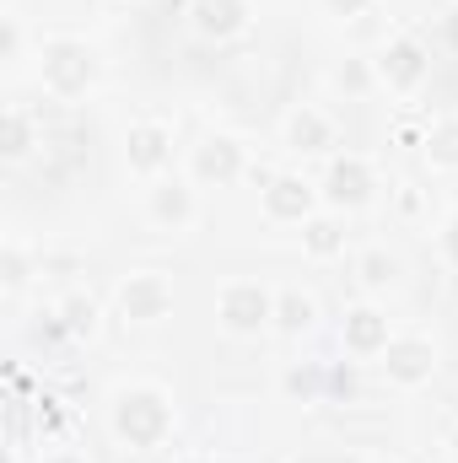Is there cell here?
<instances>
[{
	"label": "cell",
	"mask_w": 458,
	"mask_h": 463,
	"mask_svg": "<svg viewBox=\"0 0 458 463\" xmlns=\"http://www.w3.org/2000/svg\"><path fill=\"white\" fill-rule=\"evenodd\" d=\"M162 420H167V410H162L157 393H135V399H124V410H119V431H124L129 442H151V437L162 431Z\"/></svg>",
	"instance_id": "1"
},
{
	"label": "cell",
	"mask_w": 458,
	"mask_h": 463,
	"mask_svg": "<svg viewBox=\"0 0 458 463\" xmlns=\"http://www.w3.org/2000/svg\"><path fill=\"white\" fill-rule=\"evenodd\" d=\"M388 366H394L399 377H421L432 361H426V345H394L388 350Z\"/></svg>",
	"instance_id": "10"
},
{
	"label": "cell",
	"mask_w": 458,
	"mask_h": 463,
	"mask_svg": "<svg viewBox=\"0 0 458 463\" xmlns=\"http://www.w3.org/2000/svg\"><path fill=\"white\" fill-rule=\"evenodd\" d=\"M227 324L232 329H259L264 318H270V302H264V291H253V286H243V291H232L227 297Z\"/></svg>",
	"instance_id": "2"
},
{
	"label": "cell",
	"mask_w": 458,
	"mask_h": 463,
	"mask_svg": "<svg viewBox=\"0 0 458 463\" xmlns=\"http://www.w3.org/2000/svg\"><path fill=\"white\" fill-rule=\"evenodd\" d=\"M291 140H297V146H308V151H313V146H319V140H324V124H319V118L308 114V118H297V124H291Z\"/></svg>",
	"instance_id": "15"
},
{
	"label": "cell",
	"mask_w": 458,
	"mask_h": 463,
	"mask_svg": "<svg viewBox=\"0 0 458 463\" xmlns=\"http://www.w3.org/2000/svg\"><path fill=\"white\" fill-rule=\"evenodd\" d=\"M129 156H135V167H157V162H162V135H157V129L129 135Z\"/></svg>",
	"instance_id": "11"
},
{
	"label": "cell",
	"mask_w": 458,
	"mask_h": 463,
	"mask_svg": "<svg viewBox=\"0 0 458 463\" xmlns=\"http://www.w3.org/2000/svg\"><path fill=\"white\" fill-rule=\"evenodd\" d=\"M195 16H200L205 33H232V27L243 22V5H237V0H200Z\"/></svg>",
	"instance_id": "6"
},
{
	"label": "cell",
	"mask_w": 458,
	"mask_h": 463,
	"mask_svg": "<svg viewBox=\"0 0 458 463\" xmlns=\"http://www.w3.org/2000/svg\"><path fill=\"white\" fill-rule=\"evenodd\" d=\"M200 178H232L237 173V146H227V140H211L205 151H200Z\"/></svg>",
	"instance_id": "7"
},
{
	"label": "cell",
	"mask_w": 458,
	"mask_h": 463,
	"mask_svg": "<svg viewBox=\"0 0 458 463\" xmlns=\"http://www.w3.org/2000/svg\"><path fill=\"white\" fill-rule=\"evenodd\" d=\"M49 76H54L60 87H81V81H87V60H81V49L60 43V49L49 54Z\"/></svg>",
	"instance_id": "5"
},
{
	"label": "cell",
	"mask_w": 458,
	"mask_h": 463,
	"mask_svg": "<svg viewBox=\"0 0 458 463\" xmlns=\"http://www.w3.org/2000/svg\"><path fill=\"white\" fill-rule=\"evenodd\" d=\"M313 248H319V253H329V248H335V227H324V222H319V227H313Z\"/></svg>",
	"instance_id": "17"
},
{
	"label": "cell",
	"mask_w": 458,
	"mask_h": 463,
	"mask_svg": "<svg viewBox=\"0 0 458 463\" xmlns=\"http://www.w3.org/2000/svg\"><path fill=\"white\" fill-rule=\"evenodd\" d=\"M448 33H453V43H458V11H453V22H448Z\"/></svg>",
	"instance_id": "21"
},
{
	"label": "cell",
	"mask_w": 458,
	"mask_h": 463,
	"mask_svg": "<svg viewBox=\"0 0 458 463\" xmlns=\"http://www.w3.org/2000/svg\"><path fill=\"white\" fill-rule=\"evenodd\" d=\"M329 5H335V11H361L367 0H329Z\"/></svg>",
	"instance_id": "19"
},
{
	"label": "cell",
	"mask_w": 458,
	"mask_h": 463,
	"mask_svg": "<svg viewBox=\"0 0 458 463\" xmlns=\"http://www.w3.org/2000/svg\"><path fill=\"white\" fill-rule=\"evenodd\" d=\"M432 156H443V162H458V124H448V129L432 140Z\"/></svg>",
	"instance_id": "16"
},
{
	"label": "cell",
	"mask_w": 458,
	"mask_h": 463,
	"mask_svg": "<svg viewBox=\"0 0 458 463\" xmlns=\"http://www.w3.org/2000/svg\"><path fill=\"white\" fill-rule=\"evenodd\" d=\"M308 318H313V307H308L302 297H286V302H281V324H286V329H308Z\"/></svg>",
	"instance_id": "14"
},
{
	"label": "cell",
	"mask_w": 458,
	"mask_h": 463,
	"mask_svg": "<svg viewBox=\"0 0 458 463\" xmlns=\"http://www.w3.org/2000/svg\"><path fill=\"white\" fill-rule=\"evenodd\" d=\"M270 211H275V216H302V211H308V189L291 184V178L275 184V189H270Z\"/></svg>",
	"instance_id": "9"
},
{
	"label": "cell",
	"mask_w": 458,
	"mask_h": 463,
	"mask_svg": "<svg viewBox=\"0 0 458 463\" xmlns=\"http://www.w3.org/2000/svg\"><path fill=\"white\" fill-rule=\"evenodd\" d=\"M157 216H167V222H184V216H189V200H184V189H162V194H157Z\"/></svg>",
	"instance_id": "13"
},
{
	"label": "cell",
	"mask_w": 458,
	"mask_h": 463,
	"mask_svg": "<svg viewBox=\"0 0 458 463\" xmlns=\"http://www.w3.org/2000/svg\"><path fill=\"white\" fill-rule=\"evenodd\" d=\"M383 71H388L399 87H410V81L421 76V49H415V43H399V49L388 54V65H383Z\"/></svg>",
	"instance_id": "8"
},
{
	"label": "cell",
	"mask_w": 458,
	"mask_h": 463,
	"mask_svg": "<svg viewBox=\"0 0 458 463\" xmlns=\"http://www.w3.org/2000/svg\"><path fill=\"white\" fill-rule=\"evenodd\" d=\"M124 307H129V318H157V313L167 307V291H162L157 280H135V286L124 291Z\"/></svg>",
	"instance_id": "4"
},
{
	"label": "cell",
	"mask_w": 458,
	"mask_h": 463,
	"mask_svg": "<svg viewBox=\"0 0 458 463\" xmlns=\"http://www.w3.org/2000/svg\"><path fill=\"white\" fill-rule=\"evenodd\" d=\"M329 194H335L340 205L367 200V167H361V162H335V173H329Z\"/></svg>",
	"instance_id": "3"
},
{
	"label": "cell",
	"mask_w": 458,
	"mask_h": 463,
	"mask_svg": "<svg viewBox=\"0 0 458 463\" xmlns=\"http://www.w3.org/2000/svg\"><path fill=\"white\" fill-rule=\"evenodd\" d=\"M448 248H453V259H458V222H453V232H448Z\"/></svg>",
	"instance_id": "20"
},
{
	"label": "cell",
	"mask_w": 458,
	"mask_h": 463,
	"mask_svg": "<svg viewBox=\"0 0 458 463\" xmlns=\"http://www.w3.org/2000/svg\"><path fill=\"white\" fill-rule=\"evenodd\" d=\"M367 280H388V264H383V259H377V253H372V259H367Z\"/></svg>",
	"instance_id": "18"
},
{
	"label": "cell",
	"mask_w": 458,
	"mask_h": 463,
	"mask_svg": "<svg viewBox=\"0 0 458 463\" xmlns=\"http://www.w3.org/2000/svg\"><path fill=\"white\" fill-rule=\"evenodd\" d=\"M350 345L356 350L383 345V324H377V313H356V318H350Z\"/></svg>",
	"instance_id": "12"
}]
</instances>
